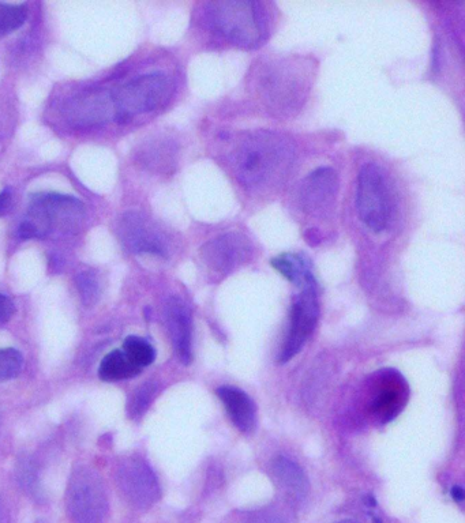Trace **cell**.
Returning a JSON list of instances; mask_svg holds the SVG:
<instances>
[{"mask_svg":"<svg viewBox=\"0 0 465 523\" xmlns=\"http://www.w3.org/2000/svg\"><path fill=\"white\" fill-rule=\"evenodd\" d=\"M290 138L273 131L242 134L232 145L228 164L240 186L254 194L275 191L287 180L295 164Z\"/></svg>","mask_w":465,"mask_h":523,"instance_id":"obj_1","label":"cell"},{"mask_svg":"<svg viewBox=\"0 0 465 523\" xmlns=\"http://www.w3.org/2000/svg\"><path fill=\"white\" fill-rule=\"evenodd\" d=\"M311 84L310 65L302 58L276 60L262 67L255 77V92L276 116H292L303 107Z\"/></svg>","mask_w":465,"mask_h":523,"instance_id":"obj_2","label":"cell"},{"mask_svg":"<svg viewBox=\"0 0 465 523\" xmlns=\"http://www.w3.org/2000/svg\"><path fill=\"white\" fill-rule=\"evenodd\" d=\"M202 21L216 35L240 48L260 47L269 36L265 6L251 0H220L204 7Z\"/></svg>","mask_w":465,"mask_h":523,"instance_id":"obj_3","label":"cell"},{"mask_svg":"<svg viewBox=\"0 0 465 523\" xmlns=\"http://www.w3.org/2000/svg\"><path fill=\"white\" fill-rule=\"evenodd\" d=\"M85 216L84 205L69 195H35L28 216L18 229L21 239H41L52 231L69 232L80 227Z\"/></svg>","mask_w":465,"mask_h":523,"instance_id":"obj_4","label":"cell"},{"mask_svg":"<svg viewBox=\"0 0 465 523\" xmlns=\"http://www.w3.org/2000/svg\"><path fill=\"white\" fill-rule=\"evenodd\" d=\"M356 209L360 220L375 233L384 232L395 210L392 186L388 173L380 165L369 163L360 169Z\"/></svg>","mask_w":465,"mask_h":523,"instance_id":"obj_5","label":"cell"},{"mask_svg":"<svg viewBox=\"0 0 465 523\" xmlns=\"http://www.w3.org/2000/svg\"><path fill=\"white\" fill-rule=\"evenodd\" d=\"M172 93L171 79L163 73L140 75L112 93L116 119L129 120L163 107Z\"/></svg>","mask_w":465,"mask_h":523,"instance_id":"obj_6","label":"cell"},{"mask_svg":"<svg viewBox=\"0 0 465 523\" xmlns=\"http://www.w3.org/2000/svg\"><path fill=\"white\" fill-rule=\"evenodd\" d=\"M67 510L77 523H101L108 510L107 494L99 474L80 466L71 474L66 495Z\"/></svg>","mask_w":465,"mask_h":523,"instance_id":"obj_7","label":"cell"},{"mask_svg":"<svg viewBox=\"0 0 465 523\" xmlns=\"http://www.w3.org/2000/svg\"><path fill=\"white\" fill-rule=\"evenodd\" d=\"M318 318H320V303L315 287L303 289L291 307L290 326L277 357L280 364L288 363L302 352L307 341L313 336Z\"/></svg>","mask_w":465,"mask_h":523,"instance_id":"obj_8","label":"cell"},{"mask_svg":"<svg viewBox=\"0 0 465 523\" xmlns=\"http://www.w3.org/2000/svg\"><path fill=\"white\" fill-rule=\"evenodd\" d=\"M120 494L135 509L146 510L160 498L159 481L155 473L140 458H129L118 469Z\"/></svg>","mask_w":465,"mask_h":523,"instance_id":"obj_9","label":"cell"},{"mask_svg":"<svg viewBox=\"0 0 465 523\" xmlns=\"http://www.w3.org/2000/svg\"><path fill=\"white\" fill-rule=\"evenodd\" d=\"M370 412L380 423H389L400 415L410 397V387L396 370H382L370 386Z\"/></svg>","mask_w":465,"mask_h":523,"instance_id":"obj_10","label":"cell"},{"mask_svg":"<svg viewBox=\"0 0 465 523\" xmlns=\"http://www.w3.org/2000/svg\"><path fill=\"white\" fill-rule=\"evenodd\" d=\"M339 187V175L335 169L328 167L315 169L299 184L300 209L309 216H324L335 205Z\"/></svg>","mask_w":465,"mask_h":523,"instance_id":"obj_11","label":"cell"},{"mask_svg":"<svg viewBox=\"0 0 465 523\" xmlns=\"http://www.w3.org/2000/svg\"><path fill=\"white\" fill-rule=\"evenodd\" d=\"M251 244L246 236L230 232L209 240L201 248V258L210 272L230 274L249 259Z\"/></svg>","mask_w":465,"mask_h":523,"instance_id":"obj_12","label":"cell"},{"mask_svg":"<svg viewBox=\"0 0 465 523\" xmlns=\"http://www.w3.org/2000/svg\"><path fill=\"white\" fill-rule=\"evenodd\" d=\"M63 112L74 127L99 126L115 115L112 93L88 90L70 99Z\"/></svg>","mask_w":465,"mask_h":523,"instance_id":"obj_13","label":"cell"},{"mask_svg":"<svg viewBox=\"0 0 465 523\" xmlns=\"http://www.w3.org/2000/svg\"><path fill=\"white\" fill-rule=\"evenodd\" d=\"M120 235H122V242L130 251L161 255V257L167 255V240L163 233L141 214L129 213L123 216Z\"/></svg>","mask_w":465,"mask_h":523,"instance_id":"obj_14","label":"cell"},{"mask_svg":"<svg viewBox=\"0 0 465 523\" xmlns=\"http://www.w3.org/2000/svg\"><path fill=\"white\" fill-rule=\"evenodd\" d=\"M165 322L175 351L183 364H190L191 357V312L185 301L171 297L165 304Z\"/></svg>","mask_w":465,"mask_h":523,"instance_id":"obj_15","label":"cell"},{"mask_svg":"<svg viewBox=\"0 0 465 523\" xmlns=\"http://www.w3.org/2000/svg\"><path fill=\"white\" fill-rule=\"evenodd\" d=\"M216 393L235 427L243 434H251L257 425V408L250 395L234 386H221Z\"/></svg>","mask_w":465,"mask_h":523,"instance_id":"obj_16","label":"cell"},{"mask_svg":"<svg viewBox=\"0 0 465 523\" xmlns=\"http://www.w3.org/2000/svg\"><path fill=\"white\" fill-rule=\"evenodd\" d=\"M273 477L285 498L296 506H302L309 496L310 484L305 472L294 461L277 457L272 462Z\"/></svg>","mask_w":465,"mask_h":523,"instance_id":"obj_17","label":"cell"},{"mask_svg":"<svg viewBox=\"0 0 465 523\" xmlns=\"http://www.w3.org/2000/svg\"><path fill=\"white\" fill-rule=\"evenodd\" d=\"M272 266L296 287H315V278L309 261L298 254H281L273 259Z\"/></svg>","mask_w":465,"mask_h":523,"instance_id":"obj_18","label":"cell"},{"mask_svg":"<svg viewBox=\"0 0 465 523\" xmlns=\"http://www.w3.org/2000/svg\"><path fill=\"white\" fill-rule=\"evenodd\" d=\"M140 372V368L135 367L123 351L108 353L101 361L99 368L100 378L105 382H118V380L134 378Z\"/></svg>","mask_w":465,"mask_h":523,"instance_id":"obj_19","label":"cell"},{"mask_svg":"<svg viewBox=\"0 0 465 523\" xmlns=\"http://www.w3.org/2000/svg\"><path fill=\"white\" fill-rule=\"evenodd\" d=\"M123 353L140 370L150 366L156 359L155 348L141 337H127L123 344Z\"/></svg>","mask_w":465,"mask_h":523,"instance_id":"obj_20","label":"cell"},{"mask_svg":"<svg viewBox=\"0 0 465 523\" xmlns=\"http://www.w3.org/2000/svg\"><path fill=\"white\" fill-rule=\"evenodd\" d=\"M28 18V6L0 3V35H9L20 29Z\"/></svg>","mask_w":465,"mask_h":523,"instance_id":"obj_21","label":"cell"},{"mask_svg":"<svg viewBox=\"0 0 465 523\" xmlns=\"http://www.w3.org/2000/svg\"><path fill=\"white\" fill-rule=\"evenodd\" d=\"M24 357L17 349H0V380H9L20 374Z\"/></svg>","mask_w":465,"mask_h":523,"instance_id":"obj_22","label":"cell"},{"mask_svg":"<svg viewBox=\"0 0 465 523\" xmlns=\"http://www.w3.org/2000/svg\"><path fill=\"white\" fill-rule=\"evenodd\" d=\"M77 288L86 307L93 306L99 299V281L95 273L84 272L77 276Z\"/></svg>","mask_w":465,"mask_h":523,"instance_id":"obj_23","label":"cell"},{"mask_svg":"<svg viewBox=\"0 0 465 523\" xmlns=\"http://www.w3.org/2000/svg\"><path fill=\"white\" fill-rule=\"evenodd\" d=\"M153 393H155V387L152 385L142 386L140 390L135 391L133 401L130 404L131 416L142 415L145 412L149 402L152 401Z\"/></svg>","mask_w":465,"mask_h":523,"instance_id":"obj_24","label":"cell"},{"mask_svg":"<svg viewBox=\"0 0 465 523\" xmlns=\"http://www.w3.org/2000/svg\"><path fill=\"white\" fill-rule=\"evenodd\" d=\"M240 523H287L279 511L273 509H264L250 511L243 517Z\"/></svg>","mask_w":465,"mask_h":523,"instance_id":"obj_25","label":"cell"},{"mask_svg":"<svg viewBox=\"0 0 465 523\" xmlns=\"http://www.w3.org/2000/svg\"><path fill=\"white\" fill-rule=\"evenodd\" d=\"M14 314L13 301L3 293H0V322H7Z\"/></svg>","mask_w":465,"mask_h":523,"instance_id":"obj_26","label":"cell"},{"mask_svg":"<svg viewBox=\"0 0 465 523\" xmlns=\"http://www.w3.org/2000/svg\"><path fill=\"white\" fill-rule=\"evenodd\" d=\"M11 203H13V194H11L9 188H6V190H3L2 193H0V217L9 213Z\"/></svg>","mask_w":465,"mask_h":523,"instance_id":"obj_27","label":"cell"},{"mask_svg":"<svg viewBox=\"0 0 465 523\" xmlns=\"http://www.w3.org/2000/svg\"><path fill=\"white\" fill-rule=\"evenodd\" d=\"M452 498L455 499V502L461 503L464 500V491L461 487L452 488Z\"/></svg>","mask_w":465,"mask_h":523,"instance_id":"obj_28","label":"cell"},{"mask_svg":"<svg viewBox=\"0 0 465 523\" xmlns=\"http://www.w3.org/2000/svg\"><path fill=\"white\" fill-rule=\"evenodd\" d=\"M3 515H5V507H3V500L0 499V523L3 521Z\"/></svg>","mask_w":465,"mask_h":523,"instance_id":"obj_29","label":"cell"},{"mask_svg":"<svg viewBox=\"0 0 465 523\" xmlns=\"http://www.w3.org/2000/svg\"><path fill=\"white\" fill-rule=\"evenodd\" d=\"M337 523H358L355 521H351V519H345V521L337 522Z\"/></svg>","mask_w":465,"mask_h":523,"instance_id":"obj_30","label":"cell"},{"mask_svg":"<svg viewBox=\"0 0 465 523\" xmlns=\"http://www.w3.org/2000/svg\"><path fill=\"white\" fill-rule=\"evenodd\" d=\"M37 523H47V522H43V521H41V522H37Z\"/></svg>","mask_w":465,"mask_h":523,"instance_id":"obj_31","label":"cell"}]
</instances>
